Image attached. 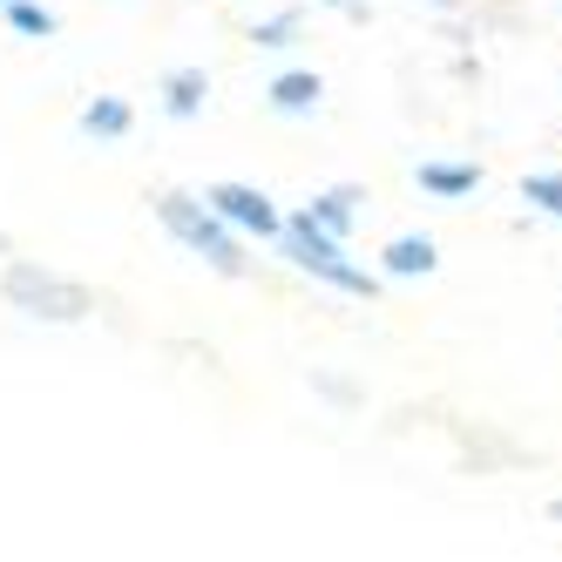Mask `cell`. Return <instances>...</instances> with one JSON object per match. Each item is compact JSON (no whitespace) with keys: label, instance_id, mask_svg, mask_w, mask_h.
I'll return each mask as SVG.
<instances>
[{"label":"cell","instance_id":"6da1fadb","mask_svg":"<svg viewBox=\"0 0 562 562\" xmlns=\"http://www.w3.org/2000/svg\"><path fill=\"white\" fill-rule=\"evenodd\" d=\"M0 299H8L14 312L48 318V326H75V318L95 312L89 285H75V278H61V271H48V265H34V258L0 265Z\"/></svg>","mask_w":562,"mask_h":562},{"label":"cell","instance_id":"7a4b0ae2","mask_svg":"<svg viewBox=\"0 0 562 562\" xmlns=\"http://www.w3.org/2000/svg\"><path fill=\"white\" fill-rule=\"evenodd\" d=\"M156 217H164V231L177 237V245H190L196 258H204L211 271H224V278H245V258H237V237H231V224L204 204V196H183V190H164L156 196Z\"/></svg>","mask_w":562,"mask_h":562},{"label":"cell","instance_id":"3957f363","mask_svg":"<svg viewBox=\"0 0 562 562\" xmlns=\"http://www.w3.org/2000/svg\"><path fill=\"white\" fill-rule=\"evenodd\" d=\"M278 245H285V258H292L305 278H318V285H333V292H352V299H373V292H380L373 278H367V271H359V265L346 258V245H339V237H326V231H318L305 211L278 224Z\"/></svg>","mask_w":562,"mask_h":562},{"label":"cell","instance_id":"277c9868","mask_svg":"<svg viewBox=\"0 0 562 562\" xmlns=\"http://www.w3.org/2000/svg\"><path fill=\"white\" fill-rule=\"evenodd\" d=\"M204 204H211L231 231H251V237H278V224H285V217H278V204H271L265 190H251V183H211Z\"/></svg>","mask_w":562,"mask_h":562},{"label":"cell","instance_id":"5b68a950","mask_svg":"<svg viewBox=\"0 0 562 562\" xmlns=\"http://www.w3.org/2000/svg\"><path fill=\"white\" fill-rule=\"evenodd\" d=\"M359 204H367V196H359L352 183H339V190H326V196H312V204H305V217H312L318 231H326V237H339V245H346V231H352Z\"/></svg>","mask_w":562,"mask_h":562},{"label":"cell","instance_id":"8992f818","mask_svg":"<svg viewBox=\"0 0 562 562\" xmlns=\"http://www.w3.org/2000/svg\"><path fill=\"white\" fill-rule=\"evenodd\" d=\"M318 95H326V82H318L312 68H292V75H278V82H271V109H285V115L318 109Z\"/></svg>","mask_w":562,"mask_h":562},{"label":"cell","instance_id":"52a82bcc","mask_svg":"<svg viewBox=\"0 0 562 562\" xmlns=\"http://www.w3.org/2000/svg\"><path fill=\"white\" fill-rule=\"evenodd\" d=\"M434 265H440L434 237H393V245H386V271L393 278H427Z\"/></svg>","mask_w":562,"mask_h":562},{"label":"cell","instance_id":"ba28073f","mask_svg":"<svg viewBox=\"0 0 562 562\" xmlns=\"http://www.w3.org/2000/svg\"><path fill=\"white\" fill-rule=\"evenodd\" d=\"M204 95H211V75L204 68H170V82H164L170 115H196V109H204Z\"/></svg>","mask_w":562,"mask_h":562},{"label":"cell","instance_id":"9c48e42d","mask_svg":"<svg viewBox=\"0 0 562 562\" xmlns=\"http://www.w3.org/2000/svg\"><path fill=\"white\" fill-rule=\"evenodd\" d=\"M474 183H481L474 164H420V190H434V196H468Z\"/></svg>","mask_w":562,"mask_h":562},{"label":"cell","instance_id":"30bf717a","mask_svg":"<svg viewBox=\"0 0 562 562\" xmlns=\"http://www.w3.org/2000/svg\"><path fill=\"white\" fill-rule=\"evenodd\" d=\"M82 130H89V136H130V102H123V95H95V102L82 109Z\"/></svg>","mask_w":562,"mask_h":562},{"label":"cell","instance_id":"8fae6325","mask_svg":"<svg viewBox=\"0 0 562 562\" xmlns=\"http://www.w3.org/2000/svg\"><path fill=\"white\" fill-rule=\"evenodd\" d=\"M521 196H529L536 211H549V217H562V177H521Z\"/></svg>","mask_w":562,"mask_h":562},{"label":"cell","instance_id":"7c38bea8","mask_svg":"<svg viewBox=\"0 0 562 562\" xmlns=\"http://www.w3.org/2000/svg\"><path fill=\"white\" fill-rule=\"evenodd\" d=\"M8 21H14L21 34H55V14L34 8V0H8Z\"/></svg>","mask_w":562,"mask_h":562},{"label":"cell","instance_id":"4fadbf2b","mask_svg":"<svg viewBox=\"0 0 562 562\" xmlns=\"http://www.w3.org/2000/svg\"><path fill=\"white\" fill-rule=\"evenodd\" d=\"M292 27H299L292 14H278V21H265V27H251V42H258V48H285V42H292Z\"/></svg>","mask_w":562,"mask_h":562},{"label":"cell","instance_id":"5bb4252c","mask_svg":"<svg viewBox=\"0 0 562 562\" xmlns=\"http://www.w3.org/2000/svg\"><path fill=\"white\" fill-rule=\"evenodd\" d=\"M326 8H346V14H359V0H326Z\"/></svg>","mask_w":562,"mask_h":562},{"label":"cell","instance_id":"9a60e30c","mask_svg":"<svg viewBox=\"0 0 562 562\" xmlns=\"http://www.w3.org/2000/svg\"><path fill=\"white\" fill-rule=\"evenodd\" d=\"M549 521H562V502H549Z\"/></svg>","mask_w":562,"mask_h":562},{"label":"cell","instance_id":"2e32d148","mask_svg":"<svg viewBox=\"0 0 562 562\" xmlns=\"http://www.w3.org/2000/svg\"><path fill=\"white\" fill-rule=\"evenodd\" d=\"M0 8H8V0H0Z\"/></svg>","mask_w":562,"mask_h":562}]
</instances>
